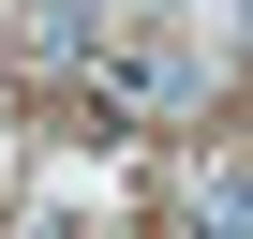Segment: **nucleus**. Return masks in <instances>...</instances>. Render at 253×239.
<instances>
[{
    "label": "nucleus",
    "mask_w": 253,
    "mask_h": 239,
    "mask_svg": "<svg viewBox=\"0 0 253 239\" xmlns=\"http://www.w3.org/2000/svg\"><path fill=\"white\" fill-rule=\"evenodd\" d=\"M104 90H119V105H149V120H164V105H179V60H149V45H104Z\"/></svg>",
    "instance_id": "nucleus-1"
}]
</instances>
